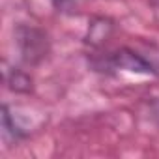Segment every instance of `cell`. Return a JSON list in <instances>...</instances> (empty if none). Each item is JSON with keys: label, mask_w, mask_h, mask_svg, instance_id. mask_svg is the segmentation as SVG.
Returning <instances> with one entry per match:
<instances>
[{"label": "cell", "mask_w": 159, "mask_h": 159, "mask_svg": "<svg viewBox=\"0 0 159 159\" xmlns=\"http://www.w3.org/2000/svg\"><path fill=\"white\" fill-rule=\"evenodd\" d=\"M150 10H152V15L159 21V0H150Z\"/></svg>", "instance_id": "3957f363"}, {"label": "cell", "mask_w": 159, "mask_h": 159, "mask_svg": "<svg viewBox=\"0 0 159 159\" xmlns=\"http://www.w3.org/2000/svg\"><path fill=\"white\" fill-rule=\"evenodd\" d=\"M112 64H114V67L129 69V71H140V73H152L153 71L152 66L142 56H139L137 52H133L129 49H122L116 54H112Z\"/></svg>", "instance_id": "6da1fadb"}, {"label": "cell", "mask_w": 159, "mask_h": 159, "mask_svg": "<svg viewBox=\"0 0 159 159\" xmlns=\"http://www.w3.org/2000/svg\"><path fill=\"white\" fill-rule=\"evenodd\" d=\"M83 2H84V0H52V4L58 10H62V11H71L75 8H79Z\"/></svg>", "instance_id": "7a4b0ae2"}]
</instances>
